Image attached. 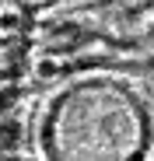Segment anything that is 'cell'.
Masks as SVG:
<instances>
[{"label":"cell","instance_id":"cell-2","mask_svg":"<svg viewBox=\"0 0 154 161\" xmlns=\"http://www.w3.org/2000/svg\"><path fill=\"white\" fill-rule=\"evenodd\" d=\"M123 161H147V151H130Z\"/></svg>","mask_w":154,"mask_h":161},{"label":"cell","instance_id":"cell-1","mask_svg":"<svg viewBox=\"0 0 154 161\" xmlns=\"http://www.w3.org/2000/svg\"><path fill=\"white\" fill-rule=\"evenodd\" d=\"M53 70H56V63H53V60H39V63H35V74H39V77L53 74Z\"/></svg>","mask_w":154,"mask_h":161},{"label":"cell","instance_id":"cell-3","mask_svg":"<svg viewBox=\"0 0 154 161\" xmlns=\"http://www.w3.org/2000/svg\"><path fill=\"white\" fill-rule=\"evenodd\" d=\"M0 14H4V0H0Z\"/></svg>","mask_w":154,"mask_h":161}]
</instances>
